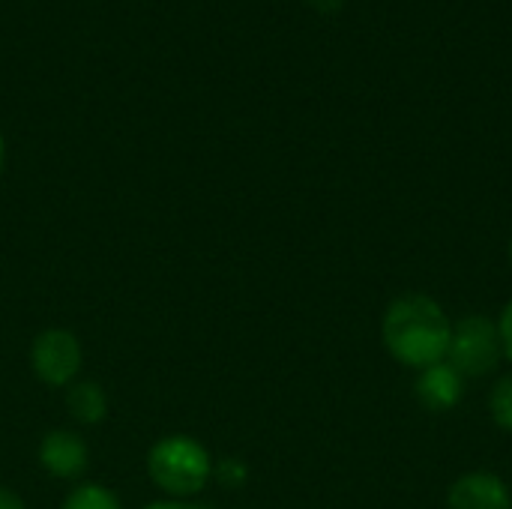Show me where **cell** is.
<instances>
[{
  "mask_svg": "<svg viewBox=\"0 0 512 509\" xmlns=\"http://www.w3.org/2000/svg\"><path fill=\"white\" fill-rule=\"evenodd\" d=\"M381 336L396 363L420 372L447 360L453 324L438 300L426 294H405L387 306Z\"/></svg>",
  "mask_w": 512,
  "mask_h": 509,
  "instance_id": "6da1fadb",
  "label": "cell"
},
{
  "mask_svg": "<svg viewBox=\"0 0 512 509\" xmlns=\"http://www.w3.org/2000/svg\"><path fill=\"white\" fill-rule=\"evenodd\" d=\"M147 471L162 492L186 498L207 486V480L213 477V459L195 438L168 435L153 444L147 456Z\"/></svg>",
  "mask_w": 512,
  "mask_h": 509,
  "instance_id": "7a4b0ae2",
  "label": "cell"
},
{
  "mask_svg": "<svg viewBox=\"0 0 512 509\" xmlns=\"http://www.w3.org/2000/svg\"><path fill=\"white\" fill-rule=\"evenodd\" d=\"M504 357L498 324L486 315H468L459 324H453L447 363L462 378H483L489 375Z\"/></svg>",
  "mask_w": 512,
  "mask_h": 509,
  "instance_id": "3957f363",
  "label": "cell"
},
{
  "mask_svg": "<svg viewBox=\"0 0 512 509\" xmlns=\"http://www.w3.org/2000/svg\"><path fill=\"white\" fill-rule=\"evenodd\" d=\"M30 366L48 387H66L81 369V345L69 330H42L30 348Z\"/></svg>",
  "mask_w": 512,
  "mask_h": 509,
  "instance_id": "277c9868",
  "label": "cell"
},
{
  "mask_svg": "<svg viewBox=\"0 0 512 509\" xmlns=\"http://www.w3.org/2000/svg\"><path fill=\"white\" fill-rule=\"evenodd\" d=\"M447 504L450 509H512V495L498 474L471 471L450 486Z\"/></svg>",
  "mask_w": 512,
  "mask_h": 509,
  "instance_id": "5b68a950",
  "label": "cell"
},
{
  "mask_svg": "<svg viewBox=\"0 0 512 509\" xmlns=\"http://www.w3.org/2000/svg\"><path fill=\"white\" fill-rule=\"evenodd\" d=\"M87 462H90L87 444L75 432L57 429V432H48L39 444V465L60 480L81 477L87 471Z\"/></svg>",
  "mask_w": 512,
  "mask_h": 509,
  "instance_id": "8992f818",
  "label": "cell"
},
{
  "mask_svg": "<svg viewBox=\"0 0 512 509\" xmlns=\"http://www.w3.org/2000/svg\"><path fill=\"white\" fill-rule=\"evenodd\" d=\"M462 381L465 378L444 360V363H435L429 369H420L417 384H414V393H417V399L429 411L444 414V411H453L462 402V393H465Z\"/></svg>",
  "mask_w": 512,
  "mask_h": 509,
  "instance_id": "52a82bcc",
  "label": "cell"
},
{
  "mask_svg": "<svg viewBox=\"0 0 512 509\" xmlns=\"http://www.w3.org/2000/svg\"><path fill=\"white\" fill-rule=\"evenodd\" d=\"M66 408H69V414H72L78 423L96 426V423H102L105 414H108V399H105V393H102L99 384L84 381V384H75V387L66 390Z\"/></svg>",
  "mask_w": 512,
  "mask_h": 509,
  "instance_id": "ba28073f",
  "label": "cell"
},
{
  "mask_svg": "<svg viewBox=\"0 0 512 509\" xmlns=\"http://www.w3.org/2000/svg\"><path fill=\"white\" fill-rule=\"evenodd\" d=\"M60 509H120V501L105 486L84 483V486H78V489H72L66 495V501H63Z\"/></svg>",
  "mask_w": 512,
  "mask_h": 509,
  "instance_id": "9c48e42d",
  "label": "cell"
},
{
  "mask_svg": "<svg viewBox=\"0 0 512 509\" xmlns=\"http://www.w3.org/2000/svg\"><path fill=\"white\" fill-rule=\"evenodd\" d=\"M489 414L495 420L498 429L510 432L512 435V375H504L489 396Z\"/></svg>",
  "mask_w": 512,
  "mask_h": 509,
  "instance_id": "30bf717a",
  "label": "cell"
},
{
  "mask_svg": "<svg viewBox=\"0 0 512 509\" xmlns=\"http://www.w3.org/2000/svg\"><path fill=\"white\" fill-rule=\"evenodd\" d=\"M216 477H219L225 486H243V480H246V468H243L240 462H234V459H225V462L216 468Z\"/></svg>",
  "mask_w": 512,
  "mask_h": 509,
  "instance_id": "8fae6325",
  "label": "cell"
},
{
  "mask_svg": "<svg viewBox=\"0 0 512 509\" xmlns=\"http://www.w3.org/2000/svg\"><path fill=\"white\" fill-rule=\"evenodd\" d=\"M498 336H501L504 357L512 363V300L504 306V312H501V318H498Z\"/></svg>",
  "mask_w": 512,
  "mask_h": 509,
  "instance_id": "7c38bea8",
  "label": "cell"
},
{
  "mask_svg": "<svg viewBox=\"0 0 512 509\" xmlns=\"http://www.w3.org/2000/svg\"><path fill=\"white\" fill-rule=\"evenodd\" d=\"M0 509H27V507H24V501H21L15 492H9V489H0Z\"/></svg>",
  "mask_w": 512,
  "mask_h": 509,
  "instance_id": "4fadbf2b",
  "label": "cell"
},
{
  "mask_svg": "<svg viewBox=\"0 0 512 509\" xmlns=\"http://www.w3.org/2000/svg\"><path fill=\"white\" fill-rule=\"evenodd\" d=\"M309 3H312L321 15H333V12H339V9H342V3H345V0H309Z\"/></svg>",
  "mask_w": 512,
  "mask_h": 509,
  "instance_id": "5bb4252c",
  "label": "cell"
},
{
  "mask_svg": "<svg viewBox=\"0 0 512 509\" xmlns=\"http://www.w3.org/2000/svg\"><path fill=\"white\" fill-rule=\"evenodd\" d=\"M147 509H204V507H195V504H186V501H156V504H150Z\"/></svg>",
  "mask_w": 512,
  "mask_h": 509,
  "instance_id": "9a60e30c",
  "label": "cell"
},
{
  "mask_svg": "<svg viewBox=\"0 0 512 509\" xmlns=\"http://www.w3.org/2000/svg\"><path fill=\"white\" fill-rule=\"evenodd\" d=\"M3 156H6V147H3V135H0V168H3Z\"/></svg>",
  "mask_w": 512,
  "mask_h": 509,
  "instance_id": "2e32d148",
  "label": "cell"
},
{
  "mask_svg": "<svg viewBox=\"0 0 512 509\" xmlns=\"http://www.w3.org/2000/svg\"><path fill=\"white\" fill-rule=\"evenodd\" d=\"M510 261H512V240H510Z\"/></svg>",
  "mask_w": 512,
  "mask_h": 509,
  "instance_id": "e0dca14e",
  "label": "cell"
}]
</instances>
